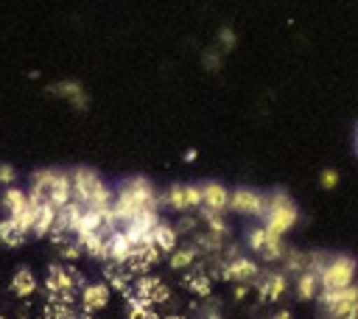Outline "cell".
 <instances>
[{
    "label": "cell",
    "mask_w": 358,
    "mask_h": 319,
    "mask_svg": "<svg viewBox=\"0 0 358 319\" xmlns=\"http://www.w3.org/2000/svg\"><path fill=\"white\" fill-rule=\"evenodd\" d=\"M355 280H358V274H355ZM355 285H358V283H355Z\"/></svg>",
    "instance_id": "cell-33"
},
{
    "label": "cell",
    "mask_w": 358,
    "mask_h": 319,
    "mask_svg": "<svg viewBox=\"0 0 358 319\" xmlns=\"http://www.w3.org/2000/svg\"><path fill=\"white\" fill-rule=\"evenodd\" d=\"M0 204L6 207V213H8L11 218H17V215H22V210L28 207V193L20 190V187H14V185H8V187L3 190Z\"/></svg>",
    "instance_id": "cell-14"
},
{
    "label": "cell",
    "mask_w": 358,
    "mask_h": 319,
    "mask_svg": "<svg viewBox=\"0 0 358 319\" xmlns=\"http://www.w3.org/2000/svg\"><path fill=\"white\" fill-rule=\"evenodd\" d=\"M355 154H358V126H355Z\"/></svg>",
    "instance_id": "cell-31"
},
{
    "label": "cell",
    "mask_w": 358,
    "mask_h": 319,
    "mask_svg": "<svg viewBox=\"0 0 358 319\" xmlns=\"http://www.w3.org/2000/svg\"><path fill=\"white\" fill-rule=\"evenodd\" d=\"M145 207H157V190H154V185L148 179H143V176L126 179L120 185V190L115 193V199H112V215H115L117 229H123V224H129Z\"/></svg>",
    "instance_id": "cell-1"
},
{
    "label": "cell",
    "mask_w": 358,
    "mask_h": 319,
    "mask_svg": "<svg viewBox=\"0 0 358 319\" xmlns=\"http://www.w3.org/2000/svg\"><path fill=\"white\" fill-rule=\"evenodd\" d=\"M28 238V232L20 227V221H14L11 215H6L0 221V243L3 246H22Z\"/></svg>",
    "instance_id": "cell-15"
},
{
    "label": "cell",
    "mask_w": 358,
    "mask_h": 319,
    "mask_svg": "<svg viewBox=\"0 0 358 319\" xmlns=\"http://www.w3.org/2000/svg\"><path fill=\"white\" fill-rule=\"evenodd\" d=\"M70 182H73V201L87 204V207H112L115 193L103 185V179L90 171V168H76L70 171Z\"/></svg>",
    "instance_id": "cell-3"
},
{
    "label": "cell",
    "mask_w": 358,
    "mask_h": 319,
    "mask_svg": "<svg viewBox=\"0 0 358 319\" xmlns=\"http://www.w3.org/2000/svg\"><path fill=\"white\" fill-rule=\"evenodd\" d=\"M285 288H288V277H285L282 271H268V274H263V280L257 283V299H260V302L280 299Z\"/></svg>",
    "instance_id": "cell-10"
},
{
    "label": "cell",
    "mask_w": 358,
    "mask_h": 319,
    "mask_svg": "<svg viewBox=\"0 0 358 319\" xmlns=\"http://www.w3.org/2000/svg\"><path fill=\"white\" fill-rule=\"evenodd\" d=\"M159 319H185V316H179V313H168V316H159Z\"/></svg>",
    "instance_id": "cell-30"
},
{
    "label": "cell",
    "mask_w": 358,
    "mask_h": 319,
    "mask_svg": "<svg viewBox=\"0 0 358 319\" xmlns=\"http://www.w3.org/2000/svg\"><path fill=\"white\" fill-rule=\"evenodd\" d=\"M168 299H171L168 285H165L159 277H154V280H151V288H148V302H151V305H159V302H168Z\"/></svg>",
    "instance_id": "cell-22"
},
{
    "label": "cell",
    "mask_w": 358,
    "mask_h": 319,
    "mask_svg": "<svg viewBox=\"0 0 358 319\" xmlns=\"http://www.w3.org/2000/svg\"><path fill=\"white\" fill-rule=\"evenodd\" d=\"M201 207L213 213L229 210V190L221 182H204L201 185Z\"/></svg>",
    "instance_id": "cell-8"
},
{
    "label": "cell",
    "mask_w": 358,
    "mask_h": 319,
    "mask_svg": "<svg viewBox=\"0 0 358 319\" xmlns=\"http://www.w3.org/2000/svg\"><path fill=\"white\" fill-rule=\"evenodd\" d=\"M56 95H62V98H67L73 106H87V92H84V87L78 84V81H59V84H53L50 87Z\"/></svg>",
    "instance_id": "cell-16"
},
{
    "label": "cell",
    "mask_w": 358,
    "mask_h": 319,
    "mask_svg": "<svg viewBox=\"0 0 358 319\" xmlns=\"http://www.w3.org/2000/svg\"><path fill=\"white\" fill-rule=\"evenodd\" d=\"M73 199V182L67 171H53L50 173V190H48V201L56 207H64Z\"/></svg>",
    "instance_id": "cell-9"
},
{
    "label": "cell",
    "mask_w": 358,
    "mask_h": 319,
    "mask_svg": "<svg viewBox=\"0 0 358 319\" xmlns=\"http://www.w3.org/2000/svg\"><path fill=\"white\" fill-rule=\"evenodd\" d=\"M56 204H50V201H42L39 204V210H36V218H34V227H31V232L36 235V238H45V235H50V229H53V224H56Z\"/></svg>",
    "instance_id": "cell-13"
},
{
    "label": "cell",
    "mask_w": 358,
    "mask_h": 319,
    "mask_svg": "<svg viewBox=\"0 0 358 319\" xmlns=\"http://www.w3.org/2000/svg\"><path fill=\"white\" fill-rule=\"evenodd\" d=\"M185 196H187V210L201 207V185H185Z\"/></svg>",
    "instance_id": "cell-25"
},
{
    "label": "cell",
    "mask_w": 358,
    "mask_h": 319,
    "mask_svg": "<svg viewBox=\"0 0 358 319\" xmlns=\"http://www.w3.org/2000/svg\"><path fill=\"white\" fill-rule=\"evenodd\" d=\"M271 319H291V313H288V311H280V313H274Z\"/></svg>",
    "instance_id": "cell-29"
},
{
    "label": "cell",
    "mask_w": 358,
    "mask_h": 319,
    "mask_svg": "<svg viewBox=\"0 0 358 319\" xmlns=\"http://www.w3.org/2000/svg\"><path fill=\"white\" fill-rule=\"evenodd\" d=\"M11 291H14L17 297H31V294L36 291V277H34V271H31V269H20V271L11 277Z\"/></svg>",
    "instance_id": "cell-19"
},
{
    "label": "cell",
    "mask_w": 358,
    "mask_h": 319,
    "mask_svg": "<svg viewBox=\"0 0 358 319\" xmlns=\"http://www.w3.org/2000/svg\"><path fill=\"white\" fill-rule=\"evenodd\" d=\"M48 294H62V291H76L73 285V266H48V280H45Z\"/></svg>",
    "instance_id": "cell-11"
},
{
    "label": "cell",
    "mask_w": 358,
    "mask_h": 319,
    "mask_svg": "<svg viewBox=\"0 0 358 319\" xmlns=\"http://www.w3.org/2000/svg\"><path fill=\"white\" fill-rule=\"evenodd\" d=\"M14 176H17V173H14V168L3 162V165H0V185H6V187H8V185L14 182Z\"/></svg>",
    "instance_id": "cell-26"
},
{
    "label": "cell",
    "mask_w": 358,
    "mask_h": 319,
    "mask_svg": "<svg viewBox=\"0 0 358 319\" xmlns=\"http://www.w3.org/2000/svg\"><path fill=\"white\" fill-rule=\"evenodd\" d=\"M266 241H268V229H266V227H252V229L246 232V243H249L252 252H260V249L266 246Z\"/></svg>",
    "instance_id": "cell-23"
},
{
    "label": "cell",
    "mask_w": 358,
    "mask_h": 319,
    "mask_svg": "<svg viewBox=\"0 0 358 319\" xmlns=\"http://www.w3.org/2000/svg\"><path fill=\"white\" fill-rule=\"evenodd\" d=\"M347 319H358V316H347Z\"/></svg>",
    "instance_id": "cell-32"
},
{
    "label": "cell",
    "mask_w": 358,
    "mask_h": 319,
    "mask_svg": "<svg viewBox=\"0 0 358 319\" xmlns=\"http://www.w3.org/2000/svg\"><path fill=\"white\" fill-rule=\"evenodd\" d=\"M355 274H358L355 257H350V255H333L319 269V285L322 288H347V285L355 283Z\"/></svg>",
    "instance_id": "cell-5"
},
{
    "label": "cell",
    "mask_w": 358,
    "mask_h": 319,
    "mask_svg": "<svg viewBox=\"0 0 358 319\" xmlns=\"http://www.w3.org/2000/svg\"><path fill=\"white\" fill-rule=\"evenodd\" d=\"M316 299L330 313V319L358 316V285L355 283L347 285V288H319Z\"/></svg>",
    "instance_id": "cell-4"
},
{
    "label": "cell",
    "mask_w": 358,
    "mask_h": 319,
    "mask_svg": "<svg viewBox=\"0 0 358 319\" xmlns=\"http://www.w3.org/2000/svg\"><path fill=\"white\" fill-rule=\"evenodd\" d=\"M185 285L196 294V297H207L210 294V274H201V271H193V274H185Z\"/></svg>",
    "instance_id": "cell-21"
},
{
    "label": "cell",
    "mask_w": 358,
    "mask_h": 319,
    "mask_svg": "<svg viewBox=\"0 0 358 319\" xmlns=\"http://www.w3.org/2000/svg\"><path fill=\"white\" fill-rule=\"evenodd\" d=\"M151 241L157 243L159 252H173L176 249V229L171 224H165V221H157V227L151 232Z\"/></svg>",
    "instance_id": "cell-18"
},
{
    "label": "cell",
    "mask_w": 358,
    "mask_h": 319,
    "mask_svg": "<svg viewBox=\"0 0 358 319\" xmlns=\"http://www.w3.org/2000/svg\"><path fill=\"white\" fill-rule=\"evenodd\" d=\"M193 260H196V249H190V246L173 249V255H171V269H187Z\"/></svg>",
    "instance_id": "cell-24"
},
{
    "label": "cell",
    "mask_w": 358,
    "mask_h": 319,
    "mask_svg": "<svg viewBox=\"0 0 358 319\" xmlns=\"http://www.w3.org/2000/svg\"><path fill=\"white\" fill-rule=\"evenodd\" d=\"M319 274L316 271H310V269H302V271H296V294H299V299H316V294H319Z\"/></svg>",
    "instance_id": "cell-17"
},
{
    "label": "cell",
    "mask_w": 358,
    "mask_h": 319,
    "mask_svg": "<svg viewBox=\"0 0 358 319\" xmlns=\"http://www.w3.org/2000/svg\"><path fill=\"white\" fill-rule=\"evenodd\" d=\"M336 182H338V173H336L333 168L322 171V185H324V187H336Z\"/></svg>",
    "instance_id": "cell-27"
},
{
    "label": "cell",
    "mask_w": 358,
    "mask_h": 319,
    "mask_svg": "<svg viewBox=\"0 0 358 319\" xmlns=\"http://www.w3.org/2000/svg\"><path fill=\"white\" fill-rule=\"evenodd\" d=\"M229 210L241 215H260L263 210V193L252 187H235L229 190Z\"/></svg>",
    "instance_id": "cell-6"
},
{
    "label": "cell",
    "mask_w": 358,
    "mask_h": 319,
    "mask_svg": "<svg viewBox=\"0 0 358 319\" xmlns=\"http://www.w3.org/2000/svg\"><path fill=\"white\" fill-rule=\"evenodd\" d=\"M260 218H263V227H266L268 232H274V235H285V232L296 224L299 213H296L294 199H291L285 190H271L268 196H263Z\"/></svg>",
    "instance_id": "cell-2"
},
{
    "label": "cell",
    "mask_w": 358,
    "mask_h": 319,
    "mask_svg": "<svg viewBox=\"0 0 358 319\" xmlns=\"http://www.w3.org/2000/svg\"><path fill=\"white\" fill-rule=\"evenodd\" d=\"M224 280H235V283H252L257 277V263L246 255H235L224 269H221Z\"/></svg>",
    "instance_id": "cell-7"
},
{
    "label": "cell",
    "mask_w": 358,
    "mask_h": 319,
    "mask_svg": "<svg viewBox=\"0 0 358 319\" xmlns=\"http://www.w3.org/2000/svg\"><path fill=\"white\" fill-rule=\"evenodd\" d=\"M165 204H168L171 210H176V213L187 210V196H185V185H182V182H176V185L168 187V193H165Z\"/></svg>",
    "instance_id": "cell-20"
},
{
    "label": "cell",
    "mask_w": 358,
    "mask_h": 319,
    "mask_svg": "<svg viewBox=\"0 0 358 319\" xmlns=\"http://www.w3.org/2000/svg\"><path fill=\"white\" fill-rule=\"evenodd\" d=\"M76 319H95L90 311H81V313H76Z\"/></svg>",
    "instance_id": "cell-28"
},
{
    "label": "cell",
    "mask_w": 358,
    "mask_h": 319,
    "mask_svg": "<svg viewBox=\"0 0 358 319\" xmlns=\"http://www.w3.org/2000/svg\"><path fill=\"white\" fill-rule=\"evenodd\" d=\"M78 297H81V311L92 313V311H98L109 302V285L106 283H87Z\"/></svg>",
    "instance_id": "cell-12"
}]
</instances>
